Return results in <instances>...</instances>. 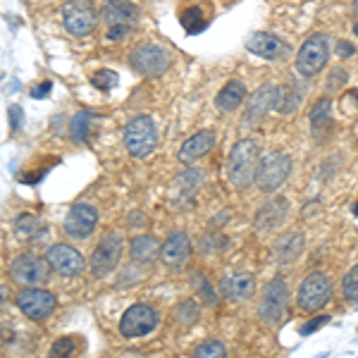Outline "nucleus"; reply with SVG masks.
Listing matches in <instances>:
<instances>
[{
	"label": "nucleus",
	"mask_w": 358,
	"mask_h": 358,
	"mask_svg": "<svg viewBox=\"0 0 358 358\" xmlns=\"http://www.w3.org/2000/svg\"><path fill=\"white\" fill-rule=\"evenodd\" d=\"M45 261H48L50 270H55V273L62 275V277H77V275H82L84 268H86V261H84L82 253H79L77 248L67 246V244L50 246L48 258H45Z\"/></svg>",
	"instance_id": "obj_14"
},
{
	"label": "nucleus",
	"mask_w": 358,
	"mask_h": 358,
	"mask_svg": "<svg viewBox=\"0 0 358 358\" xmlns=\"http://www.w3.org/2000/svg\"><path fill=\"white\" fill-rule=\"evenodd\" d=\"M199 315H201V308L194 299H187V301H182L175 308V317L179 325H194V322L199 320Z\"/></svg>",
	"instance_id": "obj_28"
},
{
	"label": "nucleus",
	"mask_w": 358,
	"mask_h": 358,
	"mask_svg": "<svg viewBox=\"0 0 358 358\" xmlns=\"http://www.w3.org/2000/svg\"><path fill=\"white\" fill-rule=\"evenodd\" d=\"M246 98V89L241 82H227L220 89V94L215 96V106L220 108L222 113H232L244 103Z\"/></svg>",
	"instance_id": "obj_23"
},
{
	"label": "nucleus",
	"mask_w": 358,
	"mask_h": 358,
	"mask_svg": "<svg viewBox=\"0 0 358 358\" xmlns=\"http://www.w3.org/2000/svg\"><path fill=\"white\" fill-rule=\"evenodd\" d=\"M91 122H94V115L91 113H77V117L72 120V138L77 143H84L89 138V131H91Z\"/></svg>",
	"instance_id": "obj_27"
},
{
	"label": "nucleus",
	"mask_w": 358,
	"mask_h": 358,
	"mask_svg": "<svg viewBox=\"0 0 358 358\" xmlns=\"http://www.w3.org/2000/svg\"><path fill=\"white\" fill-rule=\"evenodd\" d=\"M213 146H215V134L213 131H199V134H194L192 138H187L184 141V146L179 148V163H194V160L203 158L206 153L213 151Z\"/></svg>",
	"instance_id": "obj_21"
},
{
	"label": "nucleus",
	"mask_w": 358,
	"mask_h": 358,
	"mask_svg": "<svg viewBox=\"0 0 358 358\" xmlns=\"http://www.w3.org/2000/svg\"><path fill=\"white\" fill-rule=\"evenodd\" d=\"M310 124H313L315 134H320L322 127L330 124V98H320L313 106V110H310Z\"/></svg>",
	"instance_id": "obj_26"
},
{
	"label": "nucleus",
	"mask_w": 358,
	"mask_h": 358,
	"mask_svg": "<svg viewBox=\"0 0 358 358\" xmlns=\"http://www.w3.org/2000/svg\"><path fill=\"white\" fill-rule=\"evenodd\" d=\"M53 356H69L74 351V339L72 337H62L53 344Z\"/></svg>",
	"instance_id": "obj_35"
},
{
	"label": "nucleus",
	"mask_w": 358,
	"mask_h": 358,
	"mask_svg": "<svg viewBox=\"0 0 358 358\" xmlns=\"http://www.w3.org/2000/svg\"><path fill=\"white\" fill-rule=\"evenodd\" d=\"M301 101H303V89L296 82H289L285 89H277L275 108L280 115H292L301 108Z\"/></svg>",
	"instance_id": "obj_22"
},
{
	"label": "nucleus",
	"mask_w": 358,
	"mask_h": 358,
	"mask_svg": "<svg viewBox=\"0 0 358 358\" xmlns=\"http://www.w3.org/2000/svg\"><path fill=\"white\" fill-rule=\"evenodd\" d=\"M332 299V282L327 275L322 273H313L299 285V294H296V306L301 310H317L322 308L327 301Z\"/></svg>",
	"instance_id": "obj_8"
},
{
	"label": "nucleus",
	"mask_w": 358,
	"mask_h": 358,
	"mask_svg": "<svg viewBox=\"0 0 358 358\" xmlns=\"http://www.w3.org/2000/svg\"><path fill=\"white\" fill-rule=\"evenodd\" d=\"M327 60H330V38L325 34H313L296 53V69L301 77H315L325 69Z\"/></svg>",
	"instance_id": "obj_6"
},
{
	"label": "nucleus",
	"mask_w": 358,
	"mask_h": 358,
	"mask_svg": "<svg viewBox=\"0 0 358 358\" xmlns=\"http://www.w3.org/2000/svg\"><path fill=\"white\" fill-rule=\"evenodd\" d=\"M129 65L143 77H160L172 65V53L160 43H138L129 55Z\"/></svg>",
	"instance_id": "obj_5"
},
{
	"label": "nucleus",
	"mask_w": 358,
	"mask_h": 358,
	"mask_svg": "<svg viewBox=\"0 0 358 358\" xmlns=\"http://www.w3.org/2000/svg\"><path fill=\"white\" fill-rule=\"evenodd\" d=\"M258 146L251 138H241L239 143L232 148L229 153V163H227V179L234 189H246L248 184H253L256 177V167H258Z\"/></svg>",
	"instance_id": "obj_1"
},
{
	"label": "nucleus",
	"mask_w": 358,
	"mask_h": 358,
	"mask_svg": "<svg viewBox=\"0 0 358 358\" xmlns=\"http://www.w3.org/2000/svg\"><path fill=\"white\" fill-rule=\"evenodd\" d=\"M327 322H330V315H315V317H310V320L301 327V334H303V337H308V334L317 332L320 327H325Z\"/></svg>",
	"instance_id": "obj_34"
},
{
	"label": "nucleus",
	"mask_w": 358,
	"mask_h": 358,
	"mask_svg": "<svg viewBox=\"0 0 358 358\" xmlns=\"http://www.w3.org/2000/svg\"><path fill=\"white\" fill-rule=\"evenodd\" d=\"M354 213H356V215H358V206H356V210H354Z\"/></svg>",
	"instance_id": "obj_42"
},
{
	"label": "nucleus",
	"mask_w": 358,
	"mask_h": 358,
	"mask_svg": "<svg viewBox=\"0 0 358 358\" xmlns=\"http://www.w3.org/2000/svg\"><path fill=\"white\" fill-rule=\"evenodd\" d=\"M10 122H13V129H20L22 127V108L20 106H10Z\"/></svg>",
	"instance_id": "obj_38"
},
{
	"label": "nucleus",
	"mask_w": 358,
	"mask_h": 358,
	"mask_svg": "<svg viewBox=\"0 0 358 358\" xmlns=\"http://www.w3.org/2000/svg\"><path fill=\"white\" fill-rule=\"evenodd\" d=\"M158 253H160V246L153 236H136V239L131 241V261L146 265V263H153Z\"/></svg>",
	"instance_id": "obj_25"
},
{
	"label": "nucleus",
	"mask_w": 358,
	"mask_h": 358,
	"mask_svg": "<svg viewBox=\"0 0 358 358\" xmlns=\"http://www.w3.org/2000/svg\"><path fill=\"white\" fill-rule=\"evenodd\" d=\"M182 24L184 29H187L189 34H199V31H203L206 29V17H201V10H187V13L182 15Z\"/></svg>",
	"instance_id": "obj_31"
},
{
	"label": "nucleus",
	"mask_w": 358,
	"mask_h": 358,
	"mask_svg": "<svg viewBox=\"0 0 358 358\" xmlns=\"http://www.w3.org/2000/svg\"><path fill=\"white\" fill-rule=\"evenodd\" d=\"M124 146L134 158H148L158 146V127L153 117L138 115L124 127Z\"/></svg>",
	"instance_id": "obj_3"
},
{
	"label": "nucleus",
	"mask_w": 358,
	"mask_h": 358,
	"mask_svg": "<svg viewBox=\"0 0 358 358\" xmlns=\"http://www.w3.org/2000/svg\"><path fill=\"white\" fill-rule=\"evenodd\" d=\"M196 285H199V292L203 294V301H206V303H215V301H217L215 294H213V289H210V287H208V282H206L201 275L196 277Z\"/></svg>",
	"instance_id": "obj_36"
},
{
	"label": "nucleus",
	"mask_w": 358,
	"mask_h": 358,
	"mask_svg": "<svg viewBox=\"0 0 358 358\" xmlns=\"http://www.w3.org/2000/svg\"><path fill=\"white\" fill-rule=\"evenodd\" d=\"M346 77H349V74H346L344 69H337V72H334V77L330 79V89H332V91H337V86H339V84L344 86V84H346Z\"/></svg>",
	"instance_id": "obj_39"
},
{
	"label": "nucleus",
	"mask_w": 358,
	"mask_h": 358,
	"mask_svg": "<svg viewBox=\"0 0 358 358\" xmlns=\"http://www.w3.org/2000/svg\"><path fill=\"white\" fill-rule=\"evenodd\" d=\"M194 356L196 358H222V356H227V349H224L222 342L213 339V342H203L201 346H196Z\"/></svg>",
	"instance_id": "obj_32"
},
{
	"label": "nucleus",
	"mask_w": 358,
	"mask_h": 358,
	"mask_svg": "<svg viewBox=\"0 0 358 358\" xmlns=\"http://www.w3.org/2000/svg\"><path fill=\"white\" fill-rule=\"evenodd\" d=\"M98 224V210L91 203H77L69 208L65 217V232L72 239H86Z\"/></svg>",
	"instance_id": "obj_16"
},
{
	"label": "nucleus",
	"mask_w": 358,
	"mask_h": 358,
	"mask_svg": "<svg viewBox=\"0 0 358 358\" xmlns=\"http://www.w3.org/2000/svg\"><path fill=\"white\" fill-rule=\"evenodd\" d=\"M117 72H113V69H108V67H103V69H98V72L91 77V84L96 86L98 91H110L117 86Z\"/></svg>",
	"instance_id": "obj_29"
},
{
	"label": "nucleus",
	"mask_w": 358,
	"mask_h": 358,
	"mask_svg": "<svg viewBox=\"0 0 358 358\" xmlns=\"http://www.w3.org/2000/svg\"><path fill=\"white\" fill-rule=\"evenodd\" d=\"M62 24L72 36H89L98 24L96 8L91 0H69L62 8Z\"/></svg>",
	"instance_id": "obj_7"
},
{
	"label": "nucleus",
	"mask_w": 358,
	"mask_h": 358,
	"mask_svg": "<svg viewBox=\"0 0 358 358\" xmlns=\"http://www.w3.org/2000/svg\"><path fill=\"white\" fill-rule=\"evenodd\" d=\"M289 313V285L282 277H275L263 289V299L258 303V317L265 325H277Z\"/></svg>",
	"instance_id": "obj_4"
},
{
	"label": "nucleus",
	"mask_w": 358,
	"mask_h": 358,
	"mask_svg": "<svg viewBox=\"0 0 358 358\" xmlns=\"http://www.w3.org/2000/svg\"><path fill=\"white\" fill-rule=\"evenodd\" d=\"M354 53H356L354 43H349V41H339V43H337V55H339V57H351Z\"/></svg>",
	"instance_id": "obj_37"
},
{
	"label": "nucleus",
	"mask_w": 358,
	"mask_h": 358,
	"mask_svg": "<svg viewBox=\"0 0 358 358\" xmlns=\"http://www.w3.org/2000/svg\"><path fill=\"white\" fill-rule=\"evenodd\" d=\"M246 48L251 50L253 55L265 57V60H282V57L289 55L292 45H289V41L277 36V34L256 31L246 38Z\"/></svg>",
	"instance_id": "obj_15"
},
{
	"label": "nucleus",
	"mask_w": 358,
	"mask_h": 358,
	"mask_svg": "<svg viewBox=\"0 0 358 358\" xmlns=\"http://www.w3.org/2000/svg\"><path fill=\"white\" fill-rule=\"evenodd\" d=\"M36 229H38V217H34V215L17 217V232L22 236H29L31 232H36Z\"/></svg>",
	"instance_id": "obj_33"
},
{
	"label": "nucleus",
	"mask_w": 358,
	"mask_h": 358,
	"mask_svg": "<svg viewBox=\"0 0 358 358\" xmlns=\"http://www.w3.org/2000/svg\"><path fill=\"white\" fill-rule=\"evenodd\" d=\"M342 294H344V299H349V301L358 303V265H354V268H351L349 273L344 275Z\"/></svg>",
	"instance_id": "obj_30"
},
{
	"label": "nucleus",
	"mask_w": 358,
	"mask_h": 358,
	"mask_svg": "<svg viewBox=\"0 0 358 358\" xmlns=\"http://www.w3.org/2000/svg\"><path fill=\"white\" fill-rule=\"evenodd\" d=\"M277 101V86L275 84H265L248 98V108L244 113V124L246 127H256L265 120V115L275 108Z\"/></svg>",
	"instance_id": "obj_17"
},
{
	"label": "nucleus",
	"mask_w": 358,
	"mask_h": 358,
	"mask_svg": "<svg viewBox=\"0 0 358 358\" xmlns=\"http://www.w3.org/2000/svg\"><path fill=\"white\" fill-rule=\"evenodd\" d=\"M292 172V158L282 151H270L265 153L261 160H258V167H256V177L253 182L258 184L263 194H275L282 184L287 182Z\"/></svg>",
	"instance_id": "obj_2"
},
{
	"label": "nucleus",
	"mask_w": 358,
	"mask_h": 358,
	"mask_svg": "<svg viewBox=\"0 0 358 358\" xmlns=\"http://www.w3.org/2000/svg\"><path fill=\"white\" fill-rule=\"evenodd\" d=\"M10 277L22 287H41L48 282V261L36 256H20L10 265Z\"/></svg>",
	"instance_id": "obj_13"
},
{
	"label": "nucleus",
	"mask_w": 358,
	"mask_h": 358,
	"mask_svg": "<svg viewBox=\"0 0 358 358\" xmlns=\"http://www.w3.org/2000/svg\"><path fill=\"white\" fill-rule=\"evenodd\" d=\"M158 327V313L146 303H136L131 308H127V313L120 320V332L122 337H143V334L153 332Z\"/></svg>",
	"instance_id": "obj_11"
},
{
	"label": "nucleus",
	"mask_w": 358,
	"mask_h": 358,
	"mask_svg": "<svg viewBox=\"0 0 358 358\" xmlns=\"http://www.w3.org/2000/svg\"><path fill=\"white\" fill-rule=\"evenodd\" d=\"M17 306L31 320H43V317H48L55 310L57 301L53 294L41 289V287H27V289L17 294Z\"/></svg>",
	"instance_id": "obj_12"
},
{
	"label": "nucleus",
	"mask_w": 358,
	"mask_h": 358,
	"mask_svg": "<svg viewBox=\"0 0 358 358\" xmlns=\"http://www.w3.org/2000/svg\"><path fill=\"white\" fill-rule=\"evenodd\" d=\"M256 292V277L251 273H236V275H229L224 277L220 282V294L229 301H246V299L253 296Z\"/></svg>",
	"instance_id": "obj_20"
},
{
	"label": "nucleus",
	"mask_w": 358,
	"mask_h": 358,
	"mask_svg": "<svg viewBox=\"0 0 358 358\" xmlns=\"http://www.w3.org/2000/svg\"><path fill=\"white\" fill-rule=\"evenodd\" d=\"M192 256V239L184 232H175L167 236V241L160 246V258L170 270H182Z\"/></svg>",
	"instance_id": "obj_18"
},
{
	"label": "nucleus",
	"mask_w": 358,
	"mask_h": 358,
	"mask_svg": "<svg viewBox=\"0 0 358 358\" xmlns=\"http://www.w3.org/2000/svg\"><path fill=\"white\" fill-rule=\"evenodd\" d=\"M103 17L108 22V38H122L136 24L138 10L129 0H108L103 8Z\"/></svg>",
	"instance_id": "obj_10"
},
{
	"label": "nucleus",
	"mask_w": 358,
	"mask_h": 358,
	"mask_svg": "<svg viewBox=\"0 0 358 358\" xmlns=\"http://www.w3.org/2000/svg\"><path fill=\"white\" fill-rule=\"evenodd\" d=\"M303 251V236L301 234H287L277 241L275 253L280 258V263H294Z\"/></svg>",
	"instance_id": "obj_24"
},
{
	"label": "nucleus",
	"mask_w": 358,
	"mask_h": 358,
	"mask_svg": "<svg viewBox=\"0 0 358 358\" xmlns=\"http://www.w3.org/2000/svg\"><path fill=\"white\" fill-rule=\"evenodd\" d=\"M50 94V82H43L41 86H36V89L31 91V98H45Z\"/></svg>",
	"instance_id": "obj_40"
},
{
	"label": "nucleus",
	"mask_w": 358,
	"mask_h": 358,
	"mask_svg": "<svg viewBox=\"0 0 358 358\" xmlns=\"http://www.w3.org/2000/svg\"><path fill=\"white\" fill-rule=\"evenodd\" d=\"M289 215V201L277 196V199H270L256 215V229L258 232H270V229L282 227Z\"/></svg>",
	"instance_id": "obj_19"
},
{
	"label": "nucleus",
	"mask_w": 358,
	"mask_h": 358,
	"mask_svg": "<svg viewBox=\"0 0 358 358\" xmlns=\"http://www.w3.org/2000/svg\"><path fill=\"white\" fill-rule=\"evenodd\" d=\"M354 31H356V36H358V24H356V27H354Z\"/></svg>",
	"instance_id": "obj_41"
},
{
	"label": "nucleus",
	"mask_w": 358,
	"mask_h": 358,
	"mask_svg": "<svg viewBox=\"0 0 358 358\" xmlns=\"http://www.w3.org/2000/svg\"><path fill=\"white\" fill-rule=\"evenodd\" d=\"M122 248H124V241H122V234L117 232H108L98 241V246L94 248L91 253V270H94L96 277H106L110 275L115 268H117L120 258H122Z\"/></svg>",
	"instance_id": "obj_9"
}]
</instances>
